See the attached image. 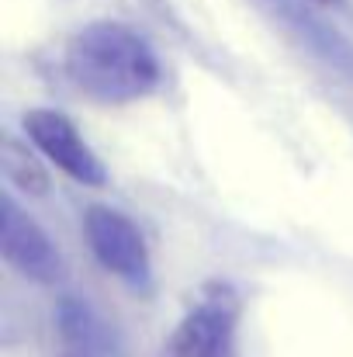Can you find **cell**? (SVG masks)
<instances>
[{"mask_svg":"<svg viewBox=\"0 0 353 357\" xmlns=\"http://www.w3.org/2000/svg\"><path fill=\"white\" fill-rule=\"evenodd\" d=\"M24 132L28 139L35 142V149L56 163L66 177L87 184V188H97L108 181L104 174V163L97 160V153L87 146V139L80 135V128L66 119L63 112H52V108H35L24 115Z\"/></svg>","mask_w":353,"mask_h":357,"instance_id":"cell-4","label":"cell"},{"mask_svg":"<svg viewBox=\"0 0 353 357\" xmlns=\"http://www.w3.org/2000/svg\"><path fill=\"white\" fill-rule=\"evenodd\" d=\"M0 253L28 281L52 284L63 278V253L10 195L3 198V208H0Z\"/></svg>","mask_w":353,"mask_h":357,"instance_id":"cell-5","label":"cell"},{"mask_svg":"<svg viewBox=\"0 0 353 357\" xmlns=\"http://www.w3.org/2000/svg\"><path fill=\"white\" fill-rule=\"evenodd\" d=\"M84 236L91 253L97 257V264L104 271H111L115 278L128 284H146L152 274V260H149V246L146 236L139 233V226L108 205H94L84 215Z\"/></svg>","mask_w":353,"mask_h":357,"instance_id":"cell-2","label":"cell"},{"mask_svg":"<svg viewBox=\"0 0 353 357\" xmlns=\"http://www.w3.org/2000/svg\"><path fill=\"white\" fill-rule=\"evenodd\" d=\"M17 160H21V156H17V149H14V146H7V174H10V177L17 174ZM21 174H24V181H21L24 188H28V181L35 184V191H42V188H45V177H42L31 163H24V167H21Z\"/></svg>","mask_w":353,"mask_h":357,"instance_id":"cell-6","label":"cell"},{"mask_svg":"<svg viewBox=\"0 0 353 357\" xmlns=\"http://www.w3.org/2000/svg\"><path fill=\"white\" fill-rule=\"evenodd\" d=\"M315 3H340V0H315Z\"/></svg>","mask_w":353,"mask_h":357,"instance_id":"cell-7","label":"cell"},{"mask_svg":"<svg viewBox=\"0 0 353 357\" xmlns=\"http://www.w3.org/2000/svg\"><path fill=\"white\" fill-rule=\"evenodd\" d=\"M70 80L101 105L142 101L159 87V59L149 42L118 21H94L66 45Z\"/></svg>","mask_w":353,"mask_h":357,"instance_id":"cell-1","label":"cell"},{"mask_svg":"<svg viewBox=\"0 0 353 357\" xmlns=\"http://www.w3.org/2000/svg\"><path fill=\"white\" fill-rule=\"evenodd\" d=\"M73 357H87V354H73Z\"/></svg>","mask_w":353,"mask_h":357,"instance_id":"cell-8","label":"cell"},{"mask_svg":"<svg viewBox=\"0 0 353 357\" xmlns=\"http://www.w3.org/2000/svg\"><path fill=\"white\" fill-rule=\"evenodd\" d=\"M239 302L229 288H212L173 330L170 357H235Z\"/></svg>","mask_w":353,"mask_h":357,"instance_id":"cell-3","label":"cell"}]
</instances>
